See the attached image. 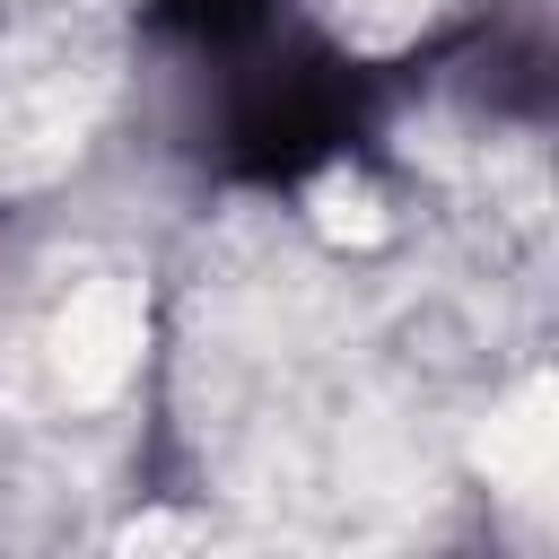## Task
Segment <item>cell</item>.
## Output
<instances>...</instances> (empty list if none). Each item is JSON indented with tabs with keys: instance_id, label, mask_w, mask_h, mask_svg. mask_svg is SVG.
<instances>
[{
	"instance_id": "cell-1",
	"label": "cell",
	"mask_w": 559,
	"mask_h": 559,
	"mask_svg": "<svg viewBox=\"0 0 559 559\" xmlns=\"http://www.w3.org/2000/svg\"><path fill=\"white\" fill-rule=\"evenodd\" d=\"M175 140L210 183L297 192L384 140L402 79L349 52L314 0H140Z\"/></svg>"
}]
</instances>
